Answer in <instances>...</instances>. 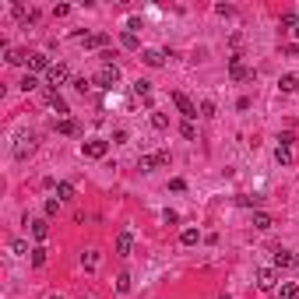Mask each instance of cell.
<instances>
[{"label": "cell", "instance_id": "37", "mask_svg": "<svg viewBox=\"0 0 299 299\" xmlns=\"http://www.w3.org/2000/svg\"><path fill=\"white\" fill-rule=\"evenodd\" d=\"M201 117H215V102H211V99L201 102Z\"/></svg>", "mask_w": 299, "mask_h": 299}, {"label": "cell", "instance_id": "49", "mask_svg": "<svg viewBox=\"0 0 299 299\" xmlns=\"http://www.w3.org/2000/svg\"><path fill=\"white\" fill-rule=\"evenodd\" d=\"M296 264H299V257H296Z\"/></svg>", "mask_w": 299, "mask_h": 299}, {"label": "cell", "instance_id": "45", "mask_svg": "<svg viewBox=\"0 0 299 299\" xmlns=\"http://www.w3.org/2000/svg\"><path fill=\"white\" fill-rule=\"evenodd\" d=\"M296 43H299V25H296Z\"/></svg>", "mask_w": 299, "mask_h": 299}, {"label": "cell", "instance_id": "47", "mask_svg": "<svg viewBox=\"0 0 299 299\" xmlns=\"http://www.w3.org/2000/svg\"><path fill=\"white\" fill-rule=\"evenodd\" d=\"M50 299H63V296H50Z\"/></svg>", "mask_w": 299, "mask_h": 299}, {"label": "cell", "instance_id": "6", "mask_svg": "<svg viewBox=\"0 0 299 299\" xmlns=\"http://www.w3.org/2000/svg\"><path fill=\"white\" fill-rule=\"evenodd\" d=\"M169 99H173V106H176V109H179V113H183V120H194V117H197V106H194L190 99H186L183 92H173Z\"/></svg>", "mask_w": 299, "mask_h": 299}, {"label": "cell", "instance_id": "22", "mask_svg": "<svg viewBox=\"0 0 299 299\" xmlns=\"http://www.w3.org/2000/svg\"><path fill=\"white\" fill-rule=\"evenodd\" d=\"M57 197L67 204V201H74V183H67V179H60L57 183Z\"/></svg>", "mask_w": 299, "mask_h": 299}, {"label": "cell", "instance_id": "20", "mask_svg": "<svg viewBox=\"0 0 299 299\" xmlns=\"http://www.w3.org/2000/svg\"><path fill=\"white\" fill-rule=\"evenodd\" d=\"M278 299H299V285L296 282H282L278 285Z\"/></svg>", "mask_w": 299, "mask_h": 299}, {"label": "cell", "instance_id": "23", "mask_svg": "<svg viewBox=\"0 0 299 299\" xmlns=\"http://www.w3.org/2000/svg\"><path fill=\"white\" fill-rule=\"evenodd\" d=\"M179 243H183V246H197V243H201V233H197V229H183V233H179Z\"/></svg>", "mask_w": 299, "mask_h": 299}, {"label": "cell", "instance_id": "12", "mask_svg": "<svg viewBox=\"0 0 299 299\" xmlns=\"http://www.w3.org/2000/svg\"><path fill=\"white\" fill-rule=\"evenodd\" d=\"M50 106L57 109V117H60V120H63V117L70 113V106H67V99H63L60 92H50Z\"/></svg>", "mask_w": 299, "mask_h": 299}, {"label": "cell", "instance_id": "35", "mask_svg": "<svg viewBox=\"0 0 299 299\" xmlns=\"http://www.w3.org/2000/svg\"><path fill=\"white\" fill-rule=\"evenodd\" d=\"M92 85H95V81H85V78H74V92H81V95H85V92H88Z\"/></svg>", "mask_w": 299, "mask_h": 299}, {"label": "cell", "instance_id": "29", "mask_svg": "<svg viewBox=\"0 0 299 299\" xmlns=\"http://www.w3.org/2000/svg\"><path fill=\"white\" fill-rule=\"evenodd\" d=\"M46 264V246H35L32 250V268H43Z\"/></svg>", "mask_w": 299, "mask_h": 299}, {"label": "cell", "instance_id": "8", "mask_svg": "<svg viewBox=\"0 0 299 299\" xmlns=\"http://www.w3.org/2000/svg\"><path fill=\"white\" fill-rule=\"evenodd\" d=\"M257 285L264 289V292L275 289V285H278V271H275V268H257Z\"/></svg>", "mask_w": 299, "mask_h": 299}, {"label": "cell", "instance_id": "17", "mask_svg": "<svg viewBox=\"0 0 299 299\" xmlns=\"http://www.w3.org/2000/svg\"><path fill=\"white\" fill-rule=\"evenodd\" d=\"M278 88H282L285 95H292V92L299 88V78H296V74H282V78H278Z\"/></svg>", "mask_w": 299, "mask_h": 299}, {"label": "cell", "instance_id": "48", "mask_svg": "<svg viewBox=\"0 0 299 299\" xmlns=\"http://www.w3.org/2000/svg\"><path fill=\"white\" fill-rule=\"evenodd\" d=\"M81 299H92V296H81Z\"/></svg>", "mask_w": 299, "mask_h": 299}, {"label": "cell", "instance_id": "33", "mask_svg": "<svg viewBox=\"0 0 299 299\" xmlns=\"http://www.w3.org/2000/svg\"><path fill=\"white\" fill-rule=\"evenodd\" d=\"M169 190H173V194H183V190H186V179H183V176H173V179H169Z\"/></svg>", "mask_w": 299, "mask_h": 299}, {"label": "cell", "instance_id": "44", "mask_svg": "<svg viewBox=\"0 0 299 299\" xmlns=\"http://www.w3.org/2000/svg\"><path fill=\"white\" fill-rule=\"evenodd\" d=\"M285 57H299V43H292V46H285Z\"/></svg>", "mask_w": 299, "mask_h": 299}, {"label": "cell", "instance_id": "31", "mask_svg": "<svg viewBox=\"0 0 299 299\" xmlns=\"http://www.w3.org/2000/svg\"><path fill=\"white\" fill-rule=\"evenodd\" d=\"M117 292H120V296H127V292H130V275H127V271H123V275H117Z\"/></svg>", "mask_w": 299, "mask_h": 299}, {"label": "cell", "instance_id": "24", "mask_svg": "<svg viewBox=\"0 0 299 299\" xmlns=\"http://www.w3.org/2000/svg\"><path fill=\"white\" fill-rule=\"evenodd\" d=\"M296 25H299V14H296V11H285V14H282V21H278V28H282V32H285V28H292V32H296Z\"/></svg>", "mask_w": 299, "mask_h": 299}, {"label": "cell", "instance_id": "5", "mask_svg": "<svg viewBox=\"0 0 299 299\" xmlns=\"http://www.w3.org/2000/svg\"><path fill=\"white\" fill-rule=\"evenodd\" d=\"M229 78H233V81H253L257 70H253V67H243L239 57H229Z\"/></svg>", "mask_w": 299, "mask_h": 299}, {"label": "cell", "instance_id": "40", "mask_svg": "<svg viewBox=\"0 0 299 299\" xmlns=\"http://www.w3.org/2000/svg\"><path fill=\"white\" fill-rule=\"evenodd\" d=\"M11 250H14V253H32V250H28V243H25V239H14V243H11Z\"/></svg>", "mask_w": 299, "mask_h": 299}, {"label": "cell", "instance_id": "9", "mask_svg": "<svg viewBox=\"0 0 299 299\" xmlns=\"http://www.w3.org/2000/svg\"><path fill=\"white\" fill-rule=\"evenodd\" d=\"M130 250H134V233L123 229V233L117 236V257H130Z\"/></svg>", "mask_w": 299, "mask_h": 299}, {"label": "cell", "instance_id": "34", "mask_svg": "<svg viewBox=\"0 0 299 299\" xmlns=\"http://www.w3.org/2000/svg\"><path fill=\"white\" fill-rule=\"evenodd\" d=\"M239 204H243V208H260V197H257V194H253V197H250V194H243V197H239Z\"/></svg>", "mask_w": 299, "mask_h": 299}, {"label": "cell", "instance_id": "18", "mask_svg": "<svg viewBox=\"0 0 299 299\" xmlns=\"http://www.w3.org/2000/svg\"><path fill=\"white\" fill-rule=\"evenodd\" d=\"M57 134H63V137H74V134H78V123H74L70 117H63V120H57Z\"/></svg>", "mask_w": 299, "mask_h": 299}, {"label": "cell", "instance_id": "4", "mask_svg": "<svg viewBox=\"0 0 299 299\" xmlns=\"http://www.w3.org/2000/svg\"><path fill=\"white\" fill-rule=\"evenodd\" d=\"M70 81V70H67V63H53L50 70H46V85H50V92H57L60 85H67Z\"/></svg>", "mask_w": 299, "mask_h": 299}, {"label": "cell", "instance_id": "43", "mask_svg": "<svg viewBox=\"0 0 299 299\" xmlns=\"http://www.w3.org/2000/svg\"><path fill=\"white\" fill-rule=\"evenodd\" d=\"M278 144H282V148H292V144H296V134H282Z\"/></svg>", "mask_w": 299, "mask_h": 299}, {"label": "cell", "instance_id": "42", "mask_svg": "<svg viewBox=\"0 0 299 299\" xmlns=\"http://www.w3.org/2000/svg\"><path fill=\"white\" fill-rule=\"evenodd\" d=\"M127 141H130L127 130H117V134H113V144H127Z\"/></svg>", "mask_w": 299, "mask_h": 299}, {"label": "cell", "instance_id": "25", "mask_svg": "<svg viewBox=\"0 0 299 299\" xmlns=\"http://www.w3.org/2000/svg\"><path fill=\"white\" fill-rule=\"evenodd\" d=\"M275 162H278V166H292V148H282V144H278V148H275Z\"/></svg>", "mask_w": 299, "mask_h": 299}, {"label": "cell", "instance_id": "50", "mask_svg": "<svg viewBox=\"0 0 299 299\" xmlns=\"http://www.w3.org/2000/svg\"><path fill=\"white\" fill-rule=\"evenodd\" d=\"M296 14H299V7H296Z\"/></svg>", "mask_w": 299, "mask_h": 299}, {"label": "cell", "instance_id": "38", "mask_svg": "<svg viewBox=\"0 0 299 299\" xmlns=\"http://www.w3.org/2000/svg\"><path fill=\"white\" fill-rule=\"evenodd\" d=\"M162 222H166V226H173V222H179V215H176L173 208H166V211H162Z\"/></svg>", "mask_w": 299, "mask_h": 299}, {"label": "cell", "instance_id": "28", "mask_svg": "<svg viewBox=\"0 0 299 299\" xmlns=\"http://www.w3.org/2000/svg\"><path fill=\"white\" fill-rule=\"evenodd\" d=\"M81 264H85L88 271H95V268H99V250H88V253L81 257Z\"/></svg>", "mask_w": 299, "mask_h": 299}, {"label": "cell", "instance_id": "27", "mask_svg": "<svg viewBox=\"0 0 299 299\" xmlns=\"http://www.w3.org/2000/svg\"><path fill=\"white\" fill-rule=\"evenodd\" d=\"M179 134H183L186 141H197V130H194V120H183V123H179Z\"/></svg>", "mask_w": 299, "mask_h": 299}, {"label": "cell", "instance_id": "41", "mask_svg": "<svg viewBox=\"0 0 299 299\" xmlns=\"http://www.w3.org/2000/svg\"><path fill=\"white\" fill-rule=\"evenodd\" d=\"M67 14H70L67 4H57V7H53V18H67Z\"/></svg>", "mask_w": 299, "mask_h": 299}, {"label": "cell", "instance_id": "2", "mask_svg": "<svg viewBox=\"0 0 299 299\" xmlns=\"http://www.w3.org/2000/svg\"><path fill=\"white\" fill-rule=\"evenodd\" d=\"M81 155H85V159H106V155H109V141H106V137H88V141H81Z\"/></svg>", "mask_w": 299, "mask_h": 299}, {"label": "cell", "instance_id": "21", "mask_svg": "<svg viewBox=\"0 0 299 299\" xmlns=\"http://www.w3.org/2000/svg\"><path fill=\"white\" fill-rule=\"evenodd\" d=\"M109 43V35L106 32H95V35H88V39H85V50H102Z\"/></svg>", "mask_w": 299, "mask_h": 299}, {"label": "cell", "instance_id": "1", "mask_svg": "<svg viewBox=\"0 0 299 299\" xmlns=\"http://www.w3.org/2000/svg\"><path fill=\"white\" fill-rule=\"evenodd\" d=\"M117 81H120V67H117V63H102V67H99V74H95V88L113 92V88H117Z\"/></svg>", "mask_w": 299, "mask_h": 299}, {"label": "cell", "instance_id": "26", "mask_svg": "<svg viewBox=\"0 0 299 299\" xmlns=\"http://www.w3.org/2000/svg\"><path fill=\"white\" fill-rule=\"evenodd\" d=\"M18 85H21V92H35V88H39V78H35V74L28 70V74H25V78H21Z\"/></svg>", "mask_w": 299, "mask_h": 299}, {"label": "cell", "instance_id": "10", "mask_svg": "<svg viewBox=\"0 0 299 299\" xmlns=\"http://www.w3.org/2000/svg\"><path fill=\"white\" fill-rule=\"evenodd\" d=\"M141 60L148 63V67H166V53H159V50H141Z\"/></svg>", "mask_w": 299, "mask_h": 299}, {"label": "cell", "instance_id": "32", "mask_svg": "<svg viewBox=\"0 0 299 299\" xmlns=\"http://www.w3.org/2000/svg\"><path fill=\"white\" fill-rule=\"evenodd\" d=\"M60 204H63L60 197H50V201H46V218H53V215H60Z\"/></svg>", "mask_w": 299, "mask_h": 299}, {"label": "cell", "instance_id": "19", "mask_svg": "<svg viewBox=\"0 0 299 299\" xmlns=\"http://www.w3.org/2000/svg\"><path fill=\"white\" fill-rule=\"evenodd\" d=\"M4 57H7V63H11V67H21V63H28V57H32V53H25V50H7Z\"/></svg>", "mask_w": 299, "mask_h": 299}, {"label": "cell", "instance_id": "36", "mask_svg": "<svg viewBox=\"0 0 299 299\" xmlns=\"http://www.w3.org/2000/svg\"><path fill=\"white\" fill-rule=\"evenodd\" d=\"M215 14H222V18H233V14H236V11H233V7H229V4H215Z\"/></svg>", "mask_w": 299, "mask_h": 299}, {"label": "cell", "instance_id": "7", "mask_svg": "<svg viewBox=\"0 0 299 299\" xmlns=\"http://www.w3.org/2000/svg\"><path fill=\"white\" fill-rule=\"evenodd\" d=\"M296 264V253L292 250H285V246H275L271 250V268L278 271V268H292Z\"/></svg>", "mask_w": 299, "mask_h": 299}, {"label": "cell", "instance_id": "16", "mask_svg": "<svg viewBox=\"0 0 299 299\" xmlns=\"http://www.w3.org/2000/svg\"><path fill=\"white\" fill-rule=\"evenodd\" d=\"M120 46L134 53V50H141V39H137V35H134V32H127V28H123V32H120Z\"/></svg>", "mask_w": 299, "mask_h": 299}, {"label": "cell", "instance_id": "3", "mask_svg": "<svg viewBox=\"0 0 299 299\" xmlns=\"http://www.w3.org/2000/svg\"><path fill=\"white\" fill-rule=\"evenodd\" d=\"M166 166H169V152H155V155H141L137 159L141 173H155V169H166Z\"/></svg>", "mask_w": 299, "mask_h": 299}, {"label": "cell", "instance_id": "30", "mask_svg": "<svg viewBox=\"0 0 299 299\" xmlns=\"http://www.w3.org/2000/svg\"><path fill=\"white\" fill-rule=\"evenodd\" d=\"M152 127L155 130H169V117L166 113H152Z\"/></svg>", "mask_w": 299, "mask_h": 299}, {"label": "cell", "instance_id": "13", "mask_svg": "<svg viewBox=\"0 0 299 299\" xmlns=\"http://www.w3.org/2000/svg\"><path fill=\"white\" fill-rule=\"evenodd\" d=\"M32 236L39 239V243L50 239V222H46V218H35V222H32Z\"/></svg>", "mask_w": 299, "mask_h": 299}, {"label": "cell", "instance_id": "11", "mask_svg": "<svg viewBox=\"0 0 299 299\" xmlns=\"http://www.w3.org/2000/svg\"><path fill=\"white\" fill-rule=\"evenodd\" d=\"M50 67H53V63H50V57H46V53H32V57H28V70H32V74H35V70H43V74H46Z\"/></svg>", "mask_w": 299, "mask_h": 299}, {"label": "cell", "instance_id": "46", "mask_svg": "<svg viewBox=\"0 0 299 299\" xmlns=\"http://www.w3.org/2000/svg\"><path fill=\"white\" fill-rule=\"evenodd\" d=\"M218 299H229V296H226V292H222V296H218Z\"/></svg>", "mask_w": 299, "mask_h": 299}, {"label": "cell", "instance_id": "14", "mask_svg": "<svg viewBox=\"0 0 299 299\" xmlns=\"http://www.w3.org/2000/svg\"><path fill=\"white\" fill-rule=\"evenodd\" d=\"M134 95H137V99H144V102H152V81L137 78V81H134Z\"/></svg>", "mask_w": 299, "mask_h": 299}, {"label": "cell", "instance_id": "15", "mask_svg": "<svg viewBox=\"0 0 299 299\" xmlns=\"http://www.w3.org/2000/svg\"><path fill=\"white\" fill-rule=\"evenodd\" d=\"M275 226V222H271V215L268 211H253V229H260V233H268Z\"/></svg>", "mask_w": 299, "mask_h": 299}, {"label": "cell", "instance_id": "39", "mask_svg": "<svg viewBox=\"0 0 299 299\" xmlns=\"http://www.w3.org/2000/svg\"><path fill=\"white\" fill-rule=\"evenodd\" d=\"M141 28H144V25H141V18H127V32H134V35H137Z\"/></svg>", "mask_w": 299, "mask_h": 299}]
</instances>
